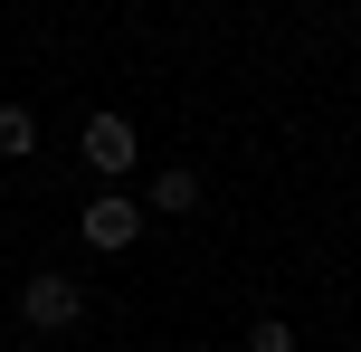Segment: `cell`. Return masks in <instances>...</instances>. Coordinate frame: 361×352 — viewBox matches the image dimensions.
Listing matches in <instances>:
<instances>
[{
    "mask_svg": "<svg viewBox=\"0 0 361 352\" xmlns=\"http://www.w3.org/2000/svg\"><path fill=\"white\" fill-rule=\"evenodd\" d=\"M86 305H95V296L67 277V267H38V277L19 286V324H29V334H67V324L86 315Z\"/></svg>",
    "mask_w": 361,
    "mask_h": 352,
    "instance_id": "6da1fadb",
    "label": "cell"
},
{
    "mask_svg": "<svg viewBox=\"0 0 361 352\" xmlns=\"http://www.w3.org/2000/svg\"><path fill=\"white\" fill-rule=\"evenodd\" d=\"M76 238L95 248V257H124L133 238H143V200H124V190H105V200L76 210Z\"/></svg>",
    "mask_w": 361,
    "mask_h": 352,
    "instance_id": "7a4b0ae2",
    "label": "cell"
},
{
    "mask_svg": "<svg viewBox=\"0 0 361 352\" xmlns=\"http://www.w3.org/2000/svg\"><path fill=\"white\" fill-rule=\"evenodd\" d=\"M76 152H86V171H95V181H124V171L143 162V143H133V124H124V114H86Z\"/></svg>",
    "mask_w": 361,
    "mask_h": 352,
    "instance_id": "3957f363",
    "label": "cell"
},
{
    "mask_svg": "<svg viewBox=\"0 0 361 352\" xmlns=\"http://www.w3.org/2000/svg\"><path fill=\"white\" fill-rule=\"evenodd\" d=\"M152 210H171V219H180V210H200V171H190V162L152 171Z\"/></svg>",
    "mask_w": 361,
    "mask_h": 352,
    "instance_id": "277c9868",
    "label": "cell"
},
{
    "mask_svg": "<svg viewBox=\"0 0 361 352\" xmlns=\"http://www.w3.org/2000/svg\"><path fill=\"white\" fill-rule=\"evenodd\" d=\"M19 152H38V114L29 105H0V162H19Z\"/></svg>",
    "mask_w": 361,
    "mask_h": 352,
    "instance_id": "5b68a950",
    "label": "cell"
},
{
    "mask_svg": "<svg viewBox=\"0 0 361 352\" xmlns=\"http://www.w3.org/2000/svg\"><path fill=\"white\" fill-rule=\"evenodd\" d=\"M247 352H295V334H286L276 315H257V324H247Z\"/></svg>",
    "mask_w": 361,
    "mask_h": 352,
    "instance_id": "8992f818",
    "label": "cell"
}]
</instances>
